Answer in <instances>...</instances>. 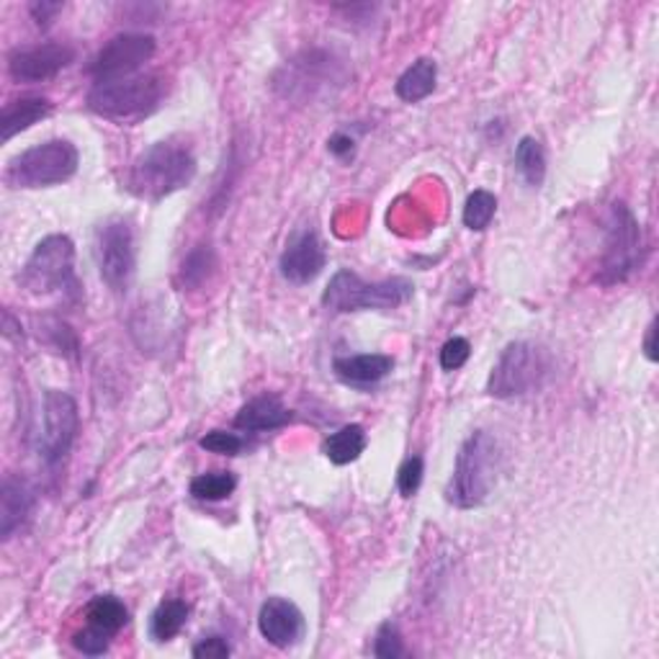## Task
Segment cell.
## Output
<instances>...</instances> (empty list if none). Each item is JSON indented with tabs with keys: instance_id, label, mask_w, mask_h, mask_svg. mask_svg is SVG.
I'll return each mask as SVG.
<instances>
[{
	"instance_id": "15",
	"label": "cell",
	"mask_w": 659,
	"mask_h": 659,
	"mask_svg": "<svg viewBox=\"0 0 659 659\" xmlns=\"http://www.w3.org/2000/svg\"><path fill=\"white\" fill-rule=\"evenodd\" d=\"M258 628L263 639L276 649H288L305 636V616L286 598H269L258 613Z\"/></svg>"
},
{
	"instance_id": "36",
	"label": "cell",
	"mask_w": 659,
	"mask_h": 659,
	"mask_svg": "<svg viewBox=\"0 0 659 659\" xmlns=\"http://www.w3.org/2000/svg\"><path fill=\"white\" fill-rule=\"evenodd\" d=\"M32 16L39 26H49L52 21H55V16L59 11H63V3H49V0H42V3H32Z\"/></svg>"
},
{
	"instance_id": "17",
	"label": "cell",
	"mask_w": 659,
	"mask_h": 659,
	"mask_svg": "<svg viewBox=\"0 0 659 659\" xmlns=\"http://www.w3.org/2000/svg\"><path fill=\"white\" fill-rule=\"evenodd\" d=\"M292 420V410L276 395H261L240 407V412L235 418V428L242 433H265L279 431V428L288 425Z\"/></svg>"
},
{
	"instance_id": "21",
	"label": "cell",
	"mask_w": 659,
	"mask_h": 659,
	"mask_svg": "<svg viewBox=\"0 0 659 659\" xmlns=\"http://www.w3.org/2000/svg\"><path fill=\"white\" fill-rule=\"evenodd\" d=\"M127 624H129V611L116 595H99L88 603L86 626L93 628V632L114 639V636Z\"/></svg>"
},
{
	"instance_id": "33",
	"label": "cell",
	"mask_w": 659,
	"mask_h": 659,
	"mask_svg": "<svg viewBox=\"0 0 659 659\" xmlns=\"http://www.w3.org/2000/svg\"><path fill=\"white\" fill-rule=\"evenodd\" d=\"M72 644H76L78 651H83V655H88V657H101V655H106V651H109L111 639H109V636H103V634L93 632V628L86 626L83 632L76 634Z\"/></svg>"
},
{
	"instance_id": "26",
	"label": "cell",
	"mask_w": 659,
	"mask_h": 659,
	"mask_svg": "<svg viewBox=\"0 0 659 659\" xmlns=\"http://www.w3.org/2000/svg\"><path fill=\"white\" fill-rule=\"evenodd\" d=\"M237 479L235 474L229 471H209V474H198V477L191 479V495L202 502H219L229 498L235 492Z\"/></svg>"
},
{
	"instance_id": "5",
	"label": "cell",
	"mask_w": 659,
	"mask_h": 659,
	"mask_svg": "<svg viewBox=\"0 0 659 659\" xmlns=\"http://www.w3.org/2000/svg\"><path fill=\"white\" fill-rule=\"evenodd\" d=\"M414 286L407 279H387V281H364L353 271H338L330 279L322 294V305L332 313H391V309L407 305L412 299Z\"/></svg>"
},
{
	"instance_id": "2",
	"label": "cell",
	"mask_w": 659,
	"mask_h": 659,
	"mask_svg": "<svg viewBox=\"0 0 659 659\" xmlns=\"http://www.w3.org/2000/svg\"><path fill=\"white\" fill-rule=\"evenodd\" d=\"M502 471V448L487 431L471 433L456 456L454 477L446 487V500L458 510L485 505Z\"/></svg>"
},
{
	"instance_id": "11",
	"label": "cell",
	"mask_w": 659,
	"mask_h": 659,
	"mask_svg": "<svg viewBox=\"0 0 659 659\" xmlns=\"http://www.w3.org/2000/svg\"><path fill=\"white\" fill-rule=\"evenodd\" d=\"M155 49L158 44L150 34H118L95 52L88 65V76L95 80V86L132 78L145 63H150Z\"/></svg>"
},
{
	"instance_id": "12",
	"label": "cell",
	"mask_w": 659,
	"mask_h": 659,
	"mask_svg": "<svg viewBox=\"0 0 659 659\" xmlns=\"http://www.w3.org/2000/svg\"><path fill=\"white\" fill-rule=\"evenodd\" d=\"M76 59V49L59 42H44L11 52L9 72L16 83H44L59 76Z\"/></svg>"
},
{
	"instance_id": "37",
	"label": "cell",
	"mask_w": 659,
	"mask_h": 659,
	"mask_svg": "<svg viewBox=\"0 0 659 659\" xmlns=\"http://www.w3.org/2000/svg\"><path fill=\"white\" fill-rule=\"evenodd\" d=\"M655 336H657V322H651L647 328V340H644V351H647L649 361H657V348H655Z\"/></svg>"
},
{
	"instance_id": "7",
	"label": "cell",
	"mask_w": 659,
	"mask_h": 659,
	"mask_svg": "<svg viewBox=\"0 0 659 659\" xmlns=\"http://www.w3.org/2000/svg\"><path fill=\"white\" fill-rule=\"evenodd\" d=\"M644 255L641 227L624 202H613L605 221V248L598 265V284H626L639 271Z\"/></svg>"
},
{
	"instance_id": "3",
	"label": "cell",
	"mask_w": 659,
	"mask_h": 659,
	"mask_svg": "<svg viewBox=\"0 0 659 659\" xmlns=\"http://www.w3.org/2000/svg\"><path fill=\"white\" fill-rule=\"evenodd\" d=\"M166 93V78L145 72V76L93 86L91 93H88V109L103 118H111V122H139V118L150 116L152 111L160 109Z\"/></svg>"
},
{
	"instance_id": "20",
	"label": "cell",
	"mask_w": 659,
	"mask_h": 659,
	"mask_svg": "<svg viewBox=\"0 0 659 659\" xmlns=\"http://www.w3.org/2000/svg\"><path fill=\"white\" fill-rule=\"evenodd\" d=\"M435 80H439V65L433 59L420 57L397 78L395 93L405 103H420L435 91Z\"/></svg>"
},
{
	"instance_id": "24",
	"label": "cell",
	"mask_w": 659,
	"mask_h": 659,
	"mask_svg": "<svg viewBox=\"0 0 659 659\" xmlns=\"http://www.w3.org/2000/svg\"><path fill=\"white\" fill-rule=\"evenodd\" d=\"M515 168L531 189H538L546 178L544 145L533 137H523L515 147Z\"/></svg>"
},
{
	"instance_id": "22",
	"label": "cell",
	"mask_w": 659,
	"mask_h": 659,
	"mask_svg": "<svg viewBox=\"0 0 659 659\" xmlns=\"http://www.w3.org/2000/svg\"><path fill=\"white\" fill-rule=\"evenodd\" d=\"M217 271V253L212 246H196L191 253L183 258L181 269H178V281L189 292H196L204 284H209V279Z\"/></svg>"
},
{
	"instance_id": "16",
	"label": "cell",
	"mask_w": 659,
	"mask_h": 659,
	"mask_svg": "<svg viewBox=\"0 0 659 659\" xmlns=\"http://www.w3.org/2000/svg\"><path fill=\"white\" fill-rule=\"evenodd\" d=\"M34 500V490L26 479L13 477V474L3 479V485H0V536H3V542H9L13 533L29 521Z\"/></svg>"
},
{
	"instance_id": "13",
	"label": "cell",
	"mask_w": 659,
	"mask_h": 659,
	"mask_svg": "<svg viewBox=\"0 0 659 659\" xmlns=\"http://www.w3.org/2000/svg\"><path fill=\"white\" fill-rule=\"evenodd\" d=\"M281 76L284 78H276V88H284L286 95H313L317 88L338 80L340 70L328 52L307 49L292 63H286Z\"/></svg>"
},
{
	"instance_id": "29",
	"label": "cell",
	"mask_w": 659,
	"mask_h": 659,
	"mask_svg": "<svg viewBox=\"0 0 659 659\" xmlns=\"http://www.w3.org/2000/svg\"><path fill=\"white\" fill-rule=\"evenodd\" d=\"M374 657L382 659H397L405 657V644L402 636H399L395 624H384L379 632H376V641H374Z\"/></svg>"
},
{
	"instance_id": "28",
	"label": "cell",
	"mask_w": 659,
	"mask_h": 659,
	"mask_svg": "<svg viewBox=\"0 0 659 659\" xmlns=\"http://www.w3.org/2000/svg\"><path fill=\"white\" fill-rule=\"evenodd\" d=\"M198 446H202L204 451H209V454L237 456L242 451V446H246V441H242L237 433L212 431V433H206L202 441H198Z\"/></svg>"
},
{
	"instance_id": "34",
	"label": "cell",
	"mask_w": 659,
	"mask_h": 659,
	"mask_svg": "<svg viewBox=\"0 0 659 659\" xmlns=\"http://www.w3.org/2000/svg\"><path fill=\"white\" fill-rule=\"evenodd\" d=\"M232 655V647H229L227 639L221 636H209V639L198 641L194 647V657H206V659H225Z\"/></svg>"
},
{
	"instance_id": "9",
	"label": "cell",
	"mask_w": 659,
	"mask_h": 659,
	"mask_svg": "<svg viewBox=\"0 0 659 659\" xmlns=\"http://www.w3.org/2000/svg\"><path fill=\"white\" fill-rule=\"evenodd\" d=\"M80 412L78 402L68 391L47 389L42 397L39 433H36V451L47 466L63 464L78 439Z\"/></svg>"
},
{
	"instance_id": "27",
	"label": "cell",
	"mask_w": 659,
	"mask_h": 659,
	"mask_svg": "<svg viewBox=\"0 0 659 659\" xmlns=\"http://www.w3.org/2000/svg\"><path fill=\"white\" fill-rule=\"evenodd\" d=\"M495 212H498V198L490 191L479 189L466 198L464 204V227H469L471 232H482V229L490 227V221L495 219Z\"/></svg>"
},
{
	"instance_id": "23",
	"label": "cell",
	"mask_w": 659,
	"mask_h": 659,
	"mask_svg": "<svg viewBox=\"0 0 659 659\" xmlns=\"http://www.w3.org/2000/svg\"><path fill=\"white\" fill-rule=\"evenodd\" d=\"M322 451L336 466L353 464L355 458L366 451V431L361 425L340 428V431H336L328 441H325Z\"/></svg>"
},
{
	"instance_id": "19",
	"label": "cell",
	"mask_w": 659,
	"mask_h": 659,
	"mask_svg": "<svg viewBox=\"0 0 659 659\" xmlns=\"http://www.w3.org/2000/svg\"><path fill=\"white\" fill-rule=\"evenodd\" d=\"M52 111V103L42 95H24V99H16L11 103H5L3 114H0V132H3V143H9L21 132L32 129L34 124H39L42 118H47Z\"/></svg>"
},
{
	"instance_id": "1",
	"label": "cell",
	"mask_w": 659,
	"mask_h": 659,
	"mask_svg": "<svg viewBox=\"0 0 659 659\" xmlns=\"http://www.w3.org/2000/svg\"><path fill=\"white\" fill-rule=\"evenodd\" d=\"M196 175V155L191 145L181 139H162L147 147L132 162L127 173V191L143 202H162V198L189 189Z\"/></svg>"
},
{
	"instance_id": "25",
	"label": "cell",
	"mask_w": 659,
	"mask_h": 659,
	"mask_svg": "<svg viewBox=\"0 0 659 659\" xmlns=\"http://www.w3.org/2000/svg\"><path fill=\"white\" fill-rule=\"evenodd\" d=\"M189 621V605L183 601H162L150 618V634L155 641H170L181 634Z\"/></svg>"
},
{
	"instance_id": "4",
	"label": "cell",
	"mask_w": 659,
	"mask_h": 659,
	"mask_svg": "<svg viewBox=\"0 0 659 659\" xmlns=\"http://www.w3.org/2000/svg\"><path fill=\"white\" fill-rule=\"evenodd\" d=\"M552 372L554 364L546 348L529 343V340H515L500 353L498 364L492 366L490 379H487V395L498 399L533 395L549 382Z\"/></svg>"
},
{
	"instance_id": "14",
	"label": "cell",
	"mask_w": 659,
	"mask_h": 659,
	"mask_svg": "<svg viewBox=\"0 0 659 659\" xmlns=\"http://www.w3.org/2000/svg\"><path fill=\"white\" fill-rule=\"evenodd\" d=\"M325 263H328V253H325L320 235L315 229H302V232H296L288 240L286 250L281 253L279 269L286 281H292L296 286H305L320 276Z\"/></svg>"
},
{
	"instance_id": "32",
	"label": "cell",
	"mask_w": 659,
	"mask_h": 659,
	"mask_svg": "<svg viewBox=\"0 0 659 659\" xmlns=\"http://www.w3.org/2000/svg\"><path fill=\"white\" fill-rule=\"evenodd\" d=\"M47 336H49V345L55 348L57 353H63V355H76L78 353L76 332H72L65 322H59V320L47 322Z\"/></svg>"
},
{
	"instance_id": "8",
	"label": "cell",
	"mask_w": 659,
	"mask_h": 659,
	"mask_svg": "<svg viewBox=\"0 0 659 659\" xmlns=\"http://www.w3.org/2000/svg\"><path fill=\"white\" fill-rule=\"evenodd\" d=\"M21 286L34 296L78 292L76 246L68 235L44 237L21 269Z\"/></svg>"
},
{
	"instance_id": "31",
	"label": "cell",
	"mask_w": 659,
	"mask_h": 659,
	"mask_svg": "<svg viewBox=\"0 0 659 659\" xmlns=\"http://www.w3.org/2000/svg\"><path fill=\"white\" fill-rule=\"evenodd\" d=\"M471 355V345L466 338H451L446 340V345L441 348V368L443 372H456L462 368Z\"/></svg>"
},
{
	"instance_id": "6",
	"label": "cell",
	"mask_w": 659,
	"mask_h": 659,
	"mask_svg": "<svg viewBox=\"0 0 659 659\" xmlns=\"http://www.w3.org/2000/svg\"><path fill=\"white\" fill-rule=\"evenodd\" d=\"M78 147L68 139H47L16 155L5 168L11 189H49L70 181L78 173Z\"/></svg>"
},
{
	"instance_id": "18",
	"label": "cell",
	"mask_w": 659,
	"mask_h": 659,
	"mask_svg": "<svg viewBox=\"0 0 659 659\" xmlns=\"http://www.w3.org/2000/svg\"><path fill=\"white\" fill-rule=\"evenodd\" d=\"M395 368V359L387 353H359V355H340L332 361V372L338 379L353 387H374L382 379H387Z\"/></svg>"
},
{
	"instance_id": "35",
	"label": "cell",
	"mask_w": 659,
	"mask_h": 659,
	"mask_svg": "<svg viewBox=\"0 0 659 659\" xmlns=\"http://www.w3.org/2000/svg\"><path fill=\"white\" fill-rule=\"evenodd\" d=\"M328 150L336 155L338 160H353L355 139L351 135H345V132H338V135H332L328 139Z\"/></svg>"
},
{
	"instance_id": "30",
	"label": "cell",
	"mask_w": 659,
	"mask_h": 659,
	"mask_svg": "<svg viewBox=\"0 0 659 659\" xmlns=\"http://www.w3.org/2000/svg\"><path fill=\"white\" fill-rule=\"evenodd\" d=\"M420 482H423V458L410 456L399 466L397 474V487L399 492H402V498H412V495L420 490Z\"/></svg>"
},
{
	"instance_id": "10",
	"label": "cell",
	"mask_w": 659,
	"mask_h": 659,
	"mask_svg": "<svg viewBox=\"0 0 659 659\" xmlns=\"http://www.w3.org/2000/svg\"><path fill=\"white\" fill-rule=\"evenodd\" d=\"M95 261H99L103 284L111 292H127L137 271V235L132 219L114 217L99 229V237H95Z\"/></svg>"
}]
</instances>
